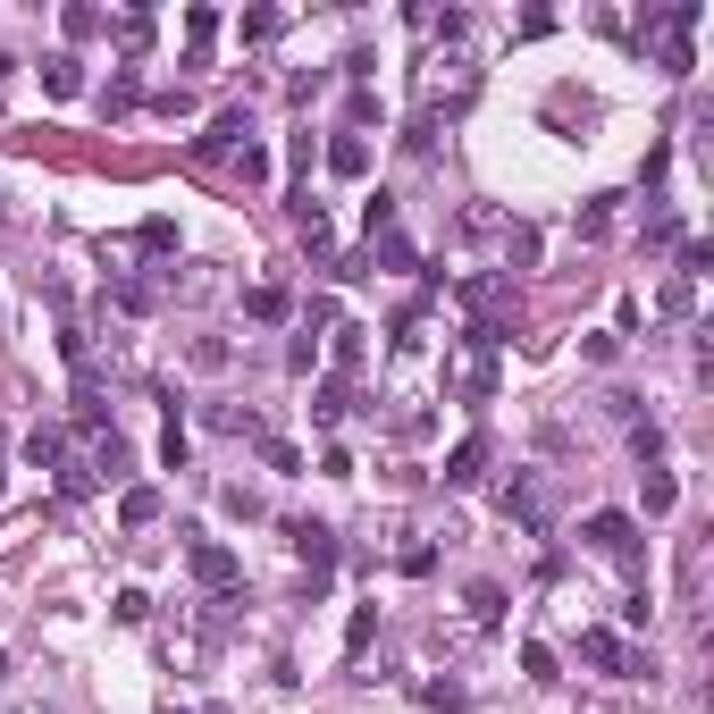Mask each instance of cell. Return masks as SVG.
Returning a JSON list of instances; mask_svg holds the SVG:
<instances>
[{
	"label": "cell",
	"mask_w": 714,
	"mask_h": 714,
	"mask_svg": "<svg viewBox=\"0 0 714 714\" xmlns=\"http://www.w3.org/2000/svg\"><path fill=\"white\" fill-rule=\"evenodd\" d=\"M470 85H479V68H470L463 51L420 59V118L437 127V110H463V101H470Z\"/></svg>",
	"instance_id": "obj_1"
},
{
	"label": "cell",
	"mask_w": 714,
	"mask_h": 714,
	"mask_svg": "<svg viewBox=\"0 0 714 714\" xmlns=\"http://www.w3.org/2000/svg\"><path fill=\"white\" fill-rule=\"evenodd\" d=\"M496 513H505L522 538H546V529H555V488H546L538 470H513L505 496H496Z\"/></svg>",
	"instance_id": "obj_2"
},
{
	"label": "cell",
	"mask_w": 714,
	"mask_h": 714,
	"mask_svg": "<svg viewBox=\"0 0 714 714\" xmlns=\"http://www.w3.org/2000/svg\"><path fill=\"white\" fill-rule=\"evenodd\" d=\"M588 546H597L605 564H622V572H639V564H647V529H639V513H588Z\"/></svg>",
	"instance_id": "obj_3"
},
{
	"label": "cell",
	"mask_w": 714,
	"mask_h": 714,
	"mask_svg": "<svg viewBox=\"0 0 714 714\" xmlns=\"http://www.w3.org/2000/svg\"><path fill=\"white\" fill-rule=\"evenodd\" d=\"M581 656L597 664V673H614V681H639V673H656V664H647V647H631L622 631H605V622H588V631H581Z\"/></svg>",
	"instance_id": "obj_4"
},
{
	"label": "cell",
	"mask_w": 714,
	"mask_h": 714,
	"mask_svg": "<svg viewBox=\"0 0 714 714\" xmlns=\"http://www.w3.org/2000/svg\"><path fill=\"white\" fill-rule=\"evenodd\" d=\"M463 303L479 311L470 328H496V337H505V311H513V278H505V269H488V278H463Z\"/></svg>",
	"instance_id": "obj_5"
},
{
	"label": "cell",
	"mask_w": 714,
	"mask_h": 714,
	"mask_svg": "<svg viewBox=\"0 0 714 714\" xmlns=\"http://www.w3.org/2000/svg\"><path fill=\"white\" fill-rule=\"evenodd\" d=\"M286 546L303 555L311 581H328V564H337V529H328V522H286Z\"/></svg>",
	"instance_id": "obj_6"
},
{
	"label": "cell",
	"mask_w": 714,
	"mask_h": 714,
	"mask_svg": "<svg viewBox=\"0 0 714 714\" xmlns=\"http://www.w3.org/2000/svg\"><path fill=\"white\" fill-rule=\"evenodd\" d=\"M186 564H194V581H202L210 597H227V588H236V555H227L219 538H194V555H186Z\"/></svg>",
	"instance_id": "obj_7"
},
{
	"label": "cell",
	"mask_w": 714,
	"mask_h": 714,
	"mask_svg": "<svg viewBox=\"0 0 714 714\" xmlns=\"http://www.w3.org/2000/svg\"><path fill=\"white\" fill-rule=\"evenodd\" d=\"M85 429V463H93V479H118L127 470V437L118 429H101V420H76Z\"/></svg>",
	"instance_id": "obj_8"
},
{
	"label": "cell",
	"mask_w": 714,
	"mask_h": 714,
	"mask_svg": "<svg viewBox=\"0 0 714 714\" xmlns=\"http://www.w3.org/2000/svg\"><path fill=\"white\" fill-rule=\"evenodd\" d=\"M245 143H252V118L245 110H219V118H210V135H194L202 160H227V151H245Z\"/></svg>",
	"instance_id": "obj_9"
},
{
	"label": "cell",
	"mask_w": 714,
	"mask_h": 714,
	"mask_svg": "<svg viewBox=\"0 0 714 714\" xmlns=\"http://www.w3.org/2000/svg\"><path fill=\"white\" fill-rule=\"evenodd\" d=\"M42 93H51V101H76V93H85V59H76V51H51V59H42Z\"/></svg>",
	"instance_id": "obj_10"
},
{
	"label": "cell",
	"mask_w": 714,
	"mask_h": 714,
	"mask_svg": "<svg viewBox=\"0 0 714 714\" xmlns=\"http://www.w3.org/2000/svg\"><path fill=\"white\" fill-rule=\"evenodd\" d=\"M479 470H488V437L470 429V437H463V446H454V454H446V488H470V479H479Z\"/></svg>",
	"instance_id": "obj_11"
},
{
	"label": "cell",
	"mask_w": 714,
	"mask_h": 714,
	"mask_svg": "<svg viewBox=\"0 0 714 714\" xmlns=\"http://www.w3.org/2000/svg\"><path fill=\"white\" fill-rule=\"evenodd\" d=\"M639 505H647V522H664V513H673L681 505V479H673V470H639Z\"/></svg>",
	"instance_id": "obj_12"
},
{
	"label": "cell",
	"mask_w": 714,
	"mask_h": 714,
	"mask_svg": "<svg viewBox=\"0 0 714 714\" xmlns=\"http://www.w3.org/2000/svg\"><path fill=\"white\" fill-rule=\"evenodd\" d=\"M26 463H34V470L51 463L59 470V463H68V429H59V420H34V429H26Z\"/></svg>",
	"instance_id": "obj_13"
},
{
	"label": "cell",
	"mask_w": 714,
	"mask_h": 714,
	"mask_svg": "<svg viewBox=\"0 0 714 714\" xmlns=\"http://www.w3.org/2000/svg\"><path fill=\"white\" fill-rule=\"evenodd\" d=\"M135 101H143V76H135V68H110V85H101V118H127Z\"/></svg>",
	"instance_id": "obj_14"
},
{
	"label": "cell",
	"mask_w": 714,
	"mask_h": 714,
	"mask_svg": "<svg viewBox=\"0 0 714 714\" xmlns=\"http://www.w3.org/2000/svg\"><path fill=\"white\" fill-rule=\"evenodd\" d=\"M245 320H295V295L286 286H245Z\"/></svg>",
	"instance_id": "obj_15"
},
{
	"label": "cell",
	"mask_w": 714,
	"mask_h": 714,
	"mask_svg": "<svg viewBox=\"0 0 714 714\" xmlns=\"http://www.w3.org/2000/svg\"><path fill=\"white\" fill-rule=\"evenodd\" d=\"M110 42H118L127 59H143V51H151V9H127V18L110 26Z\"/></svg>",
	"instance_id": "obj_16"
},
{
	"label": "cell",
	"mask_w": 714,
	"mask_h": 714,
	"mask_svg": "<svg viewBox=\"0 0 714 714\" xmlns=\"http://www.w3.org/2000/svg\"><path fill=\"white\" fill-rule=\"evenodd\" d=\"M345 413H354V395H345V378H320V395H311V420H320V429H337Z\"/></svg>",
	"instance_id": "obj_17"
},
{
	"label": "cell",
	"mask_w": 714,
	"mask_h": 714,
	"mask_svg": "<svg viewBox=\"0 0 714 714\" xmlns=\"http://www.w3.org/2000/svg\"><path fill=\"white\" fill-rule=\"evenodd\" d=\"M328 169L337 177H370V143H361V135H337V143H328Z\"/></svg>",
	"instance_id": "obj_18"
},
{
	"label": "cell",
	"mask_w": 714,
	"mask_h": 714,
	"mask_svg": "<svg viewBox=\"0 0 714 714\" xmlns=\"http://www.w3.org/2000/svg\"><path fill=\"white\" fill-rule=\"evenodd\" d=\"M118 522H127V529H151V522H160V488H127V496H118Z\"/></svg>",
	"instance_id": "obj_19"
},
{
	"label": "cell",
	"mask_w": 714,
	"mask_h": 714,
	"mask_svg": "<svg viewBox=\"0 0 714 714\" xmlns=\"http://www.w3.org/2000/svg\"><path fill=\"white\" fill-rule=\"evenodd\" d=\"M51 479H59V496H68V505H76V496H93V488H101V479H93V463H85V454H68V463H59Z\"/></svg>",
	"instance_id": "obj_20"
},
{
	"label": "cell",
	"mask_w": 714,
	"mask_h": 714,
	"mask_svg": "<svg viewBox=\"0 0 714 714\" xmlns=\"http://www.w3.org/2000/svg\"><path fill=\"white\" fill-rule=\"evenodd\" d=\"M605 227H614V194H597V202H581V219H572V236H581V245H597Z\"/></svg>",
	"instance_id": "obj_21"
},
{
	"label": "cell",
	"mask_w": 714,
	"mask_h": 714,
	"mask_svg": "<svg viewBox=\"0 0 714 714\" xmlns=\"http://www.w3.org/2000/svg\"><path fill=\"white\" fill-rule=\"evenodd\" d=\"M210 34H219V9H186V68H202V51H210Z\"/></svg>",
	"instance_id": "obj_22"
},
{
	"label": "cell",
	"mask_w": 714,
	"mask_h": 714,
	"mask_svg": "<svg viewBox=\"0 0 714 714\" xmlns=\"http://www.w3.org/2000/svg\"><path fill=\"white\" fill-rule=\"evenodd\" d=\"M110 303H118V311H127V320H143V311H151V303H160V295H151L143 278H110Z\"/></svg>",
	"instance_id": "obj_23"
},
{
	"label": "cell",
	"mask_w": 714,
	"mask_h": 714,
	"mask_svg": "<svg viewBox=\"0 0 714 714\" xmlns=\"http://www.w3.org/2000/svg\"><path fill=\"white\" fill-rule=\"evenodd\" d=\"M59 26H68V42H93V34H110V18H101V9H85V0H76V9H59Z\"/></svg>",
	"instance_id": "obj_24"
},
{
	"label": "cell",
	"mask_w": 714,
	"mask_h": 714,
	"mask_svg": "<svg viewBox=\"0 0 714 714\" xmlns=\"http://www.w3.org/2000/svg\"><path fill=\"white\" fill-rule=\"evenodd\" d=\"M470 622H479V631H496V622H505V588H496V581L470 588Z\"/></svg>",
	"instance_id": "obj_25"
},
{
	"label": "cell",
	"mask_w": 714,
	"mask_h": 714,
	"mask_svg": "<svg viewBox=\"0 0 714 714\" xmlns=\"http://www.w3.org/2000/svg\"><path fill=\"white\" fill-rule=\"evenodd\" d=\"M210 429H227V437H261V413H236V404H210Z\"/></svg>",
	"instance_id": "obj_26"
},
{
	"label": "cell",
	"mask_w": 714,
	"mask_h": 714,
	"mask_svg": "<svg viewBox=\"0 0 714 714\" xmlns=\"http://www.w3.org/2000/svg\"><path fill=\"white\" fill-rule=\"evenodd\" d=\"M370 639H378V605H354V622H345V656H361Z\"/></svg>",
	"instance_id": "obj_27"
},
{
	"label": "cell",
	"mask_w": 714,
	"mask_h": 714,
	"mask_svg": "<svg viewBox=\"0 0 714 714\" xmlns=\"http://www.w3.org/2000/svg\"><path fill=\"white\" fill-rule=\"evenodd\" d=\"M647 252H681V219L673 210H647Z\"/></svg>",
	"instance_id": "obj_28"
},
{
	"label": "cell",
	"mask_w": 714,
	"mask_h": 714,
	"mask_svg": "<svg viewBox=\"0 0 714 714\" xmlns=\"http://www.w3.org/2000/svg\"><path fill=\"white\" fill-rule=\"evenodd\" d=\"M656 303H664V320H690V311H697V286H690V278H664Z\"/></svg>",
	"instance_id": "obj_29"
},
{
	"label": "cell",
	"mask_w": 714,
	"mask_h": 714,
	"mask_svg": "<svg viewBox=\"0 0 714 714\" xmlns=\"http://www.w3.org/2000/svg\"><path fill=\"white\" fill-rule=\"evenodd\" d=\"M631 454H639L647 470L664 463V429H656V420H631Z\"/></svg>",
	"instance_id": "obj_30"
},
{
	"label": "cell",
	"mask_w": 714,
	"mask_h": 714,
	"mask_svg": "<svg viewBox=\"0 0 714 714\" xmlns=\"http://www.w3.org/2000/svg\"><path fill=\"white\" fill-rule=\"evenodd\" d=\"M269 169H278V160H269L261 143H245V151H236V177H245V186H269Z\"/></svg>",
	"instance_id": "obj_31"
},
{
	"label": "cell",
	"mask_w": 714,
	"mask_h": 714,
	"mask_svg": "<svg viewBox=\"0 0 714 714\" xmlns=\"http://www.w3.org/2000/svg\"><path fill=\"white\" fill-rule=\"evenodd\" d=\"M370 252H378V269H413V245H404L395 227H387V236H370Z\"/></svg>",
	"instance_id": "obj_32"
},
{
	"label": "cell",
	"mask_w": 714,
	"mask_h": 714,
	"mask_svg": "<svg viewBox=\"0 0 714 714\" xmlns=\"http://www.w3.org/2000/svg\"><path fill=\"white\" fill-rule=\"evenodd\" d=\"M278 34H286L278 9H245V42H278Z\"/></svg>",
	"instance_id": "obj_33"
},
{
	"label": "cell",
	"mask_w": 714,
	"mask_h": 714,
	"mask_svg": "<svg viewBox=\"0 0 714 714\" xmlns=\"http://www.w3.org/2000/svg\"><path fill=\"white\" fill-rule=\"evenodd\" d=\"M261 463H269V470H286V479H295V470H303V446H286V437H261Z\"/></svg>",
	"instance_id": "obj_34"
},
{
	"label": "cell",
	"mask_w": 714,
	"mask_h": 714,
	"mask_svg": "<svg viewBox=\"0 0 714 714\" xmlns=\"http://www.w3.org/2000/svg\"><path fill=\"white\" fill-rule=\"evenodd\" d=\"M135 245H143V252H169L177 245V219H143V227H135Z\"/></svg>",
	"instance_id": "obj_35"
},
{
	"label": "cell",
	"mask_w": 714,
	"mask_h": 714,
	"mask_svg": "<svg viewBox=\"0 0 714 714\" xmlns=\"http://www.w3.org/2000/svg\"><path fill=\"white\" fill-rule=\"evenodd\" d=\"M151 110H160V118H186V110H194V85H160V93H151Z\"/></svg>",
	"instance_id": "obj_36"
},
{
	"label": "cell",
	"mask_w": 714,
	"mask_h": 714,
	"mask_svg": "<svg viewBox=\"0 0 714 714\" xmlns=\"http://www.w3.org/2000/svg\"><path fill=\"white\" fill-rule=\"evenodd\" d=\"M328 337H337V361H345V370H354V361H361V337H370V328H354V320H337V328H328Z\"/></svg>",
	"instance_id": "obj_37"
},
{
	"label": "cell",
	"mask_w": 714,
	"mask_h": 714,
	"mask_svg": "<svg viewBox=\"0 0 714 714\" xmlns=\"http://www.w3.org/2000/svg\"><path fill=\"white\" fill-rule=\"evenodd\" d=\"M647 622H656V605H647V588H631L622 597V631H647Z\"/></svg>",
	"instance_id": "obj_38"
},
{
	"label": "cell",
	"mask_w": 714,
	"mask_h": 714,
	"mask_svg": "<svg viewBox=\"0 0 714 714\" xmlns=\"http://www.w3.org/2000/svg\"><path fill=\"white\" fill-rule=\"evenodd\" d=\"M706 261H714V252H706V245H697V236H681V278H690V286H697V278H706Z\"/></svg>",
	"instance_id": "obj_39"
},
{
	"label": "cell",
	"mask_w": 714,
	"mask_h": 714,
	"mask_svg": "<svg viewBox=\"0 0 714 714\" xmlns=\"http://www.w3.org/2000/svg\"><path fill=\"white\" fill-rule=\"evenodd\" d=\"M160 463L186 470V420H169V429H160Z\"/></svg>",
	"instance_id": "obj_40"
},
{
	"label": "cell",
	"mask_w": 714,
	"mask_h": 714,
	"mask_svg": "<svg viewBox=\"0 0 714 714\" xmlns=\"http://www.w3.org/2000/svg\"><path fill=\"white\" fill-rule=\"evenodd\" d=\"M522 673H529V681H555V647L529 639V647H522Z\"/></svg>",
	"instance_id": "obj_41"
},
{
	"label": "cell",
	"mask_w": 714,
	"mask_h": 714,
	"mask_svg": "<svg viewBox=\"0 0 714 714\" xmlns=\"http://www.w3.org/2000/svg\"><path fill=\"white\" fill-rule=\"evenodd\" d=\"M361 227H370V236H387V227H395V194H370V210H361Z\"/></svg>",
	"instance_id": "obj_42"
},
{
	"label": "cell",
	"mask_w": 714,
	"mask_h": 714,
	"mask_svg": "<svg viewBox=\"0 0 714 714\" xmlns=\"http://www.w3.org/2000/svg\"><path fill=\"white\" fill-rule=\"evenodd\" d=\"M110 614H118V622H143V614H151V597H143V588H118Z\"/></svg>",
	"instance_id": "obj_43"
},
{
	"label": "cell",
	"mask_w": 714,
	"mask_h": 714,
	"mask_svg": "<svg viewBox=\"0 0 714 714\" xmlns=\"http://www.w3.org/2000/svg\"><path fill=\"white\" fill-rule=\"evenodd\" d=\"M9 68H18V59H9V51H0V76H9Z\"/></svg>",
	"instance_id": "obj_44"
},
{
	"label": "cell",
	"mask_w": 714,
	"mask_h": 714,
	"mask_svg": "<svg viewBox=\"0 0 714 714\" xmlns=\"http://www.w3.org/2000/svg\"><path fill=\"white\" fill-rule=\"evenodd\" d=\"M0 463H9V446H0ZM0 479H9V470H0Z\"/></svg>",
	"instance_id": "obj_45"
},
{
	"label": "cell",
	"mask_w": 714,
	"mask_h": 714,
	"mask_svg": "<svg viewBox=\"0 0 714 714\" xmlns=\"http://www.w3.org/2000/svg\"><path fill=\"white\" fill-rule=\"evenodd\" d=\"M0 681H9V656H0Z\"/></svg>",
	"instance_id": "obj_46"
},
{
	"label": "cell",
	"mask_w": 714,
	"mask_h": 714,
	"mask_svg": "<svg viewBox=\"0 0 714 714\" xmlns=\"http://www.w3.org/2000/svg\"><path fill=\"white\" fill-rule=\"evenodd\" d=\"M26 714H42V706H26Z\"/></svg>",
	"instance_id": "obj_47"
},
{
	"label": "cell",
	"mask_w": 714,
	"mask_h": 714,
	"mask_svg": "<svg viewBox=\"0 0 714 714\" xmlns=\"http://www.w3.org/2000/svg\"><path fill=\"white\" fill-rule=\"evenodd\" d=\"M0 227H9V219H0Z\"/></svg>",
	"instance_id": "obj_48"
}]
</instances>
